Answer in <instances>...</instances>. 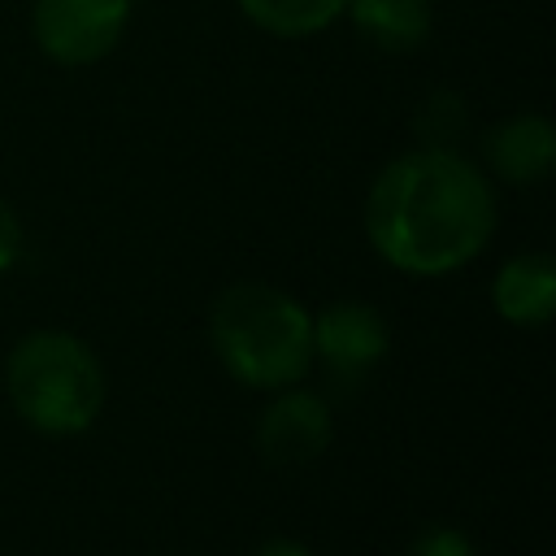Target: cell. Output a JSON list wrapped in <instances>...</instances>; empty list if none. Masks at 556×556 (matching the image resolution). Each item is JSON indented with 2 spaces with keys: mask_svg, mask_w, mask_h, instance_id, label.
I'll list each match as a JSON object with an SVG mask.
<instances>
[{
  "mask_svg": "<svg viewBox=\"0 0 556 556\" xmlns=\"http://www.w3.org/2000/svg\"><path fill=\"white\" fill-rule=\"evenodd\" d=\"M374 252L417 278L465 269L495 235V191L456 148H413L378 169L365 195Z\"/></svg>",
  "mask_w": 556,
  "mask_h": 556,
  "instance_id": "1",
  "label": "cell"
},
{
  "mask_svg": "<svg viewBox=\"0 0 556 556\" xmlns=\"http://www.w3.org/2000/svg\"><path fill=\"white\" fill-rule=\"evenodd\" d=\"M208 339L226 374L256 391H282L313 365V313L269 282H230L208 308Z\"/></svg>",
  "mask_w": 556,
  "mask_h": 556,
  "instance_id": "2",
  "label": "cell"
},
{
  "mask_svg": "<svg viewBox=\"0 0 556 556\" xmlns=\"http://www.w3.org/2000/svg\"><path fill=\"white\" fill-rule=\"evenodd\" d=\"M4 387L17 417L48 439L91 430L104 408V365L70 330L22 334L4 361Z\"/></svg>",
  "mask_w": 556,
  "mask_h": 556,
  "instance_id": "3",
  "label": "cell"
},
{
  "mask_svg": "<svg viewBox=\"0 0 556 556\" xmlns=\"http://www.w3.org/2000/svg\"><path fill=\"white\" fill-rule=\"evenodd\" d=\"M130 22V0H35L30 35L39 52L56 65H96L104 61Z\"/></svg>",
  "mask_w": 556,
  "mask_h": 556,
  "instance_id": "4",
  "label": "cell"
},
{
  "mask_svg": "<svg viewBox=\"0 0 556 556\" xmlns=\"http://www.w3.org/2000/svg\"><path fill=\"white\" fill-rule=\"evenodd\" d=\"M391 348V326L369 300H334L313 317V356L343 387L361 382Z\"/></svg>",
  "mask_w": 556,
  "mask_h": 556,
  "instance_id": "5",
  "label": "cell"
},
{
  "mask_svg": "<svg viewBox=\"0 0 556 556\" xmlns=\"http://www.w3.org/2000/svg\"><path fill=\"white\" fill-rule=\"evenodd\" d=\"M330 404L317 391H300L295 382L282 387L256 421V447L269 465H308L330 447Z\"/></svg>",
  "mask_w": 556,
  "mask_h": 556,
  "instance_id": "6",
  "label": "cell"
},
{
  "mask_svg": "<svg viewBox=\"0 0 556 556\" xmlns=\"http://www.w3.org/2000/svg\"><path fill=\"white\" fill-rule=\"evenodd\" d=\"M482 156L504 182H543L556 165V130L543 113H513L486 130Z\"/></svg>",
  "mask_w": 556,
  "mask_h": 556,
  "instance_id": "7",
  "label": "cell"
},
{
  "mask_svg": "<svg viewBox=\"0 0 556 556\" xmlns=\"http://www.w3.org/2000/svg\"><path fill=\"white\" fill-rule=\"evenodd\" d=\"M491 304L508 326H547L556 313V261L547 252L508 256L495 269Z\"/></svg>",
  "mask_w": 556,
  "mask_h": 556,
  "instance_id": "8",
  "label": "cell"
},
{
  "mask_svg": "<svg viewBox=\"0 0 556 556\" xmlns=\"http://www.w3.org/2000/svg\"><path fill=\"white\" fill-rule=\"evenodd\" d=\"M356 26V35L378 48V52H391V56H404V52H417L426 39H430V0H348L343 9Z\"/></svg>",
  "mask_w": 556,
  "mask_h": 556,
  "instance_id": "9",
  "label": "cell"
},
{
  "mask_svg": "<svg viewBox=\"0 0 556 556\" xmlns=\"http://www.w3.org/2000/svg\"><path fill=\"white\" fill-rule=\"evenodd\" d=\"M239 13L278 39H304L326 26H334L348 9V0H235Z\"/></svg>",
  "mask_w": 556,
  "mask_h": 556,
  "instance_id": "10",
  "label": "cell"
},
{
  "mask_svg": "<svg viewBox=\"0 0 556 556\" xmlns=\"http://www.w3.org/2000/svg\"><path fill=\"white\" fill-rule=\"evenodd\" d=\"M417 130H421V148H452L456 135L465 130V104L452 91H434L421 113H417Z\"/></svg>",
  "mask_w": 556,
  "mask_h": 556,
  "instance_id": "11",
  "label": "cell"
},
{
  "mask_svg": "<svg viewBox=\"0 0 556 556\" xmlns=\"http://www.w3.org/2000/svg\"><path fill=\"white\" fill-rule=\"evenodd\" d=\"M404 556H478V547H473V539H469L460 526L434 521V526H426V530L408 543Z\"/></svg>",
  "mask_w": 556,
  "mask_h": 556,
  "instance_id": "12",
  "label": "cell"
},
{
  "mask_svg": "<svg viewBox=\"0 0 556 556\" xmlns=\"http://www.w3.org/2000/svg\"><path fill=\"white\" fill-rule=\"evenodd\" d=\"M17 256H22V222H17L13 204H9V200H0V274H4V269H13V265H17Z\"/></svg>",
  "mask_w": 556,
  "mask_h": 556,
  "instance_id": "13",
  "label": "cell"
},
{
  "mask_svg": "<svg viewBox=\"0 0 556 556\" xmlns=\"http://www.w3.org/2000/svg\"><path fill=\"white\" fill-rule=\"evenodd\" d=\"M252 556H313V547L300 543V539H291V534H274V539H265Z\"/></svg>",
  "mask_w": 556,
  "mask_h": 556,
  "instance_id": "14",
  "label": "cell"
}]
</instances>
